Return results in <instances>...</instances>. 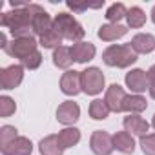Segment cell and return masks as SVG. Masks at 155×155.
<instances>
[{
	"label": "cell",
	"mask_w": 155,
	"mask_h": 155,
	"mask_svg": "<svg viewBox=\"0 0 155 155\" xmlns=\"http://www.w3.org/2000/svg\"><path fill=\"white\" fill-rule=\"evenodd\" d=\"M102 62L110 68H130L137 62V53L128 44H111L102 51Z\"/></svg>",
	"instance_id": "3957f363"
},
{
	"label": "cell",
	"mask_w": 155,
	"mask_h": 155,
	"mask_svg": "<svg viewBox=\"0 0 155 155\" xmlns=\"http://www.w3.org/2000/svg\"><path fill=\"white\" fill-rule=\"evenodd\" d=\"M38 49V42H37V38L31 35V37H18V38H13L9 44H8V48L4 49L9 57H13V58H18L20 62L26 58V57H29L31 53H35Z\"/></svg>",
	"instance_id": "5b68a950"
},
{
	"label": "cell",
	"mask_w": 155,
	"mask_h": 155,
	"mask_svg": "<svg viewBox=\"0 0 155 155\" xmlns=\"http://www.w3.org/2000/svg\"><path fill=\"white\" fill-rule=\"evenodd\" d=\"M8 35H6V31H2V33H0V48H2V49H6L8 48Z\"/></svg>",
	"instance_id": "1f68e13d"
},
{
	"label": "cell",
	"mask_w": 155,
	"mask_h": 155,
	"mask_svg": "<svg viewBox=\"0 0 155 155\" xmlns=\"http://www.w3.org/2000/svg\"><path fill=\"white\" fill-rule=\"evenodd\" d=\"M122 126H124V130H126L128 133H131L133 137H139V139H140V137L148 135L151 124H150L146 119H142L140 115H128V117H124Z\"/></svg>",
	"instance_id": "5bb4252c"
},
{
	"label": "cell",
	"mask_w": 155,
	"mask_h": 155,
	"mask_svg": "<svg viewBox=\"0 0 155 155\" xmlns=\"http://www.w3.org/2000/svg\"><path fill=\"white\" fill-rule=\"evenodd\" d=\"M150 124H151V128L155 130V115H153V119H151V122H150Z\"/></svg>",
	"instance_id": "d590c367"
},
{
	"label": "cell",
	"mask_w": 155,
	"mask_h": 155,
	"mask_svg": "<svg viewBox=\"0 0 155 155\" xmlns=\"http://www.w3.org/2000/svg\"><path fill=\"white\" fill-rule=\"evenodd\" d=\"M146 24V13L142 11V8L139 6H131L128 8V15H126V26L131 29H139Z\"/></svg>",
	"instance_id": "603a6c76"
},
{
	"label": "cell",
	"mask_w": 155,
	"mask_h": 155,
	"mask_svg": "<svg viewBox=\"0 0 155 155\" xmlns=\"http://www.w3.org/2000/svg\"><path fill=\"white\" fill-rule=\"evenodd\" d=\"M128 33V26H122V24H102L97 31V37L104 42H115L122 37H126Z\"/></svg>",
	"instance_id": "2e32d148"
},
{
	"label": "cell",
	"mask_w": 155,
	"mask_h": 155,
	"mask_svg": "<svg viewBox=\"0 0 155 155\" xmlns=\"http://www.w3.org/2000/svg\"><path fill=\"white\" fill-rule=\"evenodd\" d=\"M18 137V130L15 126H9V124H4L0 128V148L9 144L11 140H15Z\"/></svg>",
	"instance_id": "83f0119b"
},
{
	"label": "cell",
	"mask_w": 155,
	"mask_h": 155,
	"mask_svg": "<svg viewBox=\"0 0 155 155\" xmlns=\"http://www.w3.org/2000/svg\"><path fill=\"white\" fill-rule=\"evenodd\" d=\"M17 111V102L15 99H11L9 95H2L0 97V117L8 119Z\"/></svg>",
	"instance_id": "4316f807"
},
{
	"label": "cell",
	"mask_w": 155,
	"mask_h": 155,
	"mask_svg": "<svg viewBox=\"0 0 155 155\" xmlns=\"http://www.w3.org/2000/svg\"><path fill=\"white\" fill-rule=\"evenodd\" d=\"M66 6H68L73 13H84L86 9H99V8H102V6H104V0H102V2H97V4H88V2L79 4V2H71V0H68Z\"/></svg>",
	"instance_id": "f546056e"
},
{
	"label": "cell",
	"mask_w": 155,
	"mask_h": 155,
	"mask_svg": "<svg viewBox=\"0 0 155 155\" xmlns=\"http://www.w3.org/2000/svg\"><path fill=\"white\" fill-rule=\"evenodd\" d=\"M79 119H81V106L77 102H73V101H64L57 108V120L60 124H64L66 128L73 126Z\"/></svg>",
	"instance_id": "30bf717a"
},
{
	"label": "cell",
	"mask_w": 155,
	"mask_h": 155,
	"mask_svg": "<svg viewBox=\"0 0 155 155\" xmlns=\"http://www.w3.org/2000/svg\"><path fill=\"white\" fill-rule=\"evenodd\" d=\"M81 88L82 93L90 97H97L99 93H102V90H106V77L102 69L97 66H90L81 71Z\"/></svg>",
	"instance_id": "277c9868"
},
{
	"label": "cell",
	"mask_w": 155,
	"mask_h": 155,
	"mask_svg": "<svg viewBox=\"0 0 155 155\" xmlns=\"http://www.w3.org/2000/svg\"><path fill=\"white\" fill-rule=\"evenodd\" d=\"M113 148L119 150L120 153H133L135 151V137L131 133H128L126 130L117 131L113 135Z\"/></svg>",
	"instance_id": "d6986e66"
},
{
	"label": "cell",
	"mask_w": 155,
	"mask_h": 155,
	"mask_svg": "<svg viewBox=\"0 0 155 155\" xmlns=\"http://www.w3.org/2000/svg\"><path fill=\"white\" fill-rule=\"evenodd\" d=\"M57 139H58V144L62 146V150L73 148L81 142V130L75 128V126H68L57 133Z\"/></svg>",
	"instance_id": "ac0fdd59"
},
{
	"label": "cell",
	"mask_w": 155,
	"mask_h": 155,
	"mask_svg": "<svg viewBox=\"0 0 155 155\" xmlns=\"http://www.w3.org/2000/svg\"><path fill=\"white\" fill-rule=\"evenodd\" d=\"M0 26L8 29L13 38L18 37H31L33 35V11L31 6L26 2L22 8H11L0 17Z\"/></svg>",
	"instance_id": "6da1fadb"
},
{
	"label": "cell",
	"mask_w": 155,
	"mask_h": 155,
	"mask_svg": "<svg viewBox=\"0 0 155 155\" xmlns=\"http://www.w3.org/2000/svg\"><path fill=\"white\" fill-rule=\"evenodd\" d=\"M53 29L58 33V37L62 40H69V42H82L86 29L82 28V24L77 20L71 13H58L53 17Z\"/></svg>",
	"instance_id": "7a4b0ae2"
},
{
	"label": "cell",
	"mask_w": 155,
	"mask_h": 155,
	"mask_svg": "<svg viewBox=\"0 0 155 155\" xmlns=\"http://www.w3.org/2000/svg\"><path fill=\"white\" fill-rule=\"evenodd\" d=\"M148 81L150 82H155V64L148 69Z\"/></svg>",
	"instance_id": "d6a6232c"
},
{
	"label": "cell",
	"mask_w": 155,
	"mask_h": 155,
	"mask_svg": "<svg viewBox=\"0 0 155 155\" xmlns=\"http://www.w3.org/2000/svg\"><path fill=\"white\" fill-rule=\"evenodd\" d=\"M146 108H148L146 97L135 95V93L126 95V99H124V111H128L130 115H140Z\"/></svg>",
	"instance_id": "ffe728a7"
},
{
	"label": "cell",
	"mask_w": 155,
	"mask_h": 155,
	"mask_svg": "<svg viewBox=\"0 0 155 155\" xmlns=\"http://www.w3.org/2000/svg\"><path fill=\"white\" fill-rule=\"evenodd\" d=\"M150 17H151V22L155 24V6L151 8V13H150Z\"/></svg>",
	"instance_id": "e575fe53"
},
{
	"label": "cell",
	"mask_w": 155,
	"mask_h": 155,
	"mask_svg": "<svg viewBox=\"0 0 155 155\" xmlns=\"http://www.w3.org/2000/svg\"><path fill=\"white\" fill-rule=\"evenodd\" d=\"M139 146L144 155H155V133H148L139 139Z\"/></svg>",
	"instance_id": "f1b7e54d"
},
{
	"label": "cell",
	"mask_w": 155,
	"mask_h": 155,
	"mask_svg": "<svg viewBox=\"0 0 155 155\" xmlns=\"http://www.w3.org/2000/svg\"><path fill=\"white\" fill-rule=\"evenodd\" d=\"M38 153L40 155H62L64 150L58 144L57 135H46L44 139H40L38 142Z\"/></svg>",
	"instance_id": "44dd1931"
},
{
	"label": "cell",
	"mask_w": 155,
	"mask_h": 155,
	"mask_svg": "<svg viewBox=\"0 0 155 155\" xmlns=\"http://www.w3.org/2000/svg\"><path fill=\"white\" fill-rule=\"evenodd\" d=\"M126 15H128V8L122 2H115V4H111L106 9V15L104 17H106V20L110 24H120V20L126 18Z\"/></svg>",
	"instance_id": "d4e9b609"
},
{
	"label": "cell",
	"mask_w": 155,
	"mask_h": 155,
	"mask_svg": "<svg viewBox=\"0 0 155 155\" xmlns=\"http://www.w3.org/2000/svg\"><path fill=\"white\" fill-rule=\"evenodd\" d=\"M148 91H150V97H151V99H155V82H150Z\"/></svg>",
	"instance_id": "836d02e7"
},
{
	"label": "cell",
	"mask_w": 155,
	"mask_h": 155,
	"mask_svg": "<svg viewBox=\"0 0 155 155\" xmlns=\"http://www.w3.org/2000/svg\"><path fill=\"white\" fill-rule=\"evenodd\" d=\"M88 111H90V117L93 120H106L110 117V113H111L110 108H108V104L104 102V99H93L90 102Z\"/></svg>",
	"instance_id": "cb8c5ba5"
},
{
	"label": "cell",
	"mask_w": 155,
	"mask_h": 155,
	"mask_svg": "<svg viewBox=\"0 0 155 155\" xmlns=\"http://www.w3.org/2000/svg\"><path fill=\"white\" fill-rule=\"evenodd\" d=\"M126 91L120 84H111L106 88V95H104V102L108 104L110 111L120 113L124 111V99H126Z\"/></svg>",
	"instance_id": "7c38bea8"
},
{
	"label": "cell",
	"mask_w": 155,
	"mask_h": 155,
	"mask_svg": "<svg viewBox=\"0 0 155 155\" xmlns=\"http://www.w3.org/2000/svg\"><path fill=\"white\" fill-rule=\"evenodd\" d=\"M124 82H126V88L135 93V95H142L148 88H150V81H148V71L144 69H130L124 77Z\"/></svg>",
	"instance_id": "9c48e42d"
},
{
	"label": "cell",
	"mask_w": 155,
	"mask_h": 155,
	"mask_svg": "<svg viewBox=\"0 0 155 155\" xmlns=\"http://www.w3.org/2000/svg\"><path fill=\"white\" fill-rule=\"evenodd\" d=\"M20 64H22L26 69H38V68H40V64H42V53L37 49L35 53H31L29 57H26Z\"/></svg>",
	"instance_id": "4dcf8cb0"
},
{
	"label": "cell",
	"mask_w": 155,
	"mask_h": 155,
	"mask_svg": "<svg viewBox=\"0 0 155 155\" xmlns=\"http://www.w3.org/2000/svg\"><path fill=\"white\" fill-rule=\"evenodd\" d=\"M73 57H71V48L68 46H60L57 49H53V64L58 68V69H69L71 64H73Z\"/></svg>",
	"instance_id": "7402d4cb"
},
{
	"label": "cell",
	"mask_w": 155,
	"mask_h": 155,
	"mask_svg": "<svg viewBox=\"0 0 155 155\" xmlns=\"http://www.w3.org/2000/svg\"><path fill=\"white\" fill-rule=\"evenodd\" d=\"M90 150L95 155H111L113 153V135L104 130H95L90 137Z\"/></svg>",
	"instance_id": "ba28073f"
},
{
	"label": "cell",
	"mask_w": 155,
	"mask_h": 155,
	"mask_svg": "<svg viewBox=\"0 0 155 155\" xmlns=\"http://www.w3.org/2000/svg\"><path fill=\"white\" fill-rule=\"evenodd\" d=\"M130 46L133 48V51L137 55H148V53L155 51V37L151 33H137L131 38Z\"/></svg>",
	"instance_id": "e0dca14e"
},
{
	"label": "cell",
	"mask_w": 155,
	"mask_h": 155,
	"mask_svg": "<svg viewBox=\"0 0 155 155\" xmlns=\"http://www.w3.org/2000/svg\"><path fill=\"white\" fill-rule=\"evenodd\" d=\"M38 46H42L44 49H57V48L62 46V38L58 37V33H57L55 29H51V31H48L44 37L38 38Z\"/></svg>",
	"instance_id": "484cf974"
},
{
	"label": "cell",
	"mask_w": 155,
	"mask_h": 155,
	"mask_svg": "<svg viewBox=\"0 0 155 155\" xmlns=\"http://www.w3.org/2000/svg\"><path fill=\"white\" fill-rule=\"evenodd\" d=\"M29 6L33 11V35H37L40 38L48 31L53 29V18L42 6H38V4H29Z\"/></svg>",
	"instance_id": "52a82bcc"
},
{
	"label": "cell",
	"mask_w": 155,
	"mask_h": 155,
	"mask_svg": "<svg viewBox=\"0 0 155 155\" xmlns=\"http://www.w3.org/2000/svg\"><path fill=\"white\" fill-rule=\"evenodd\" d=\"M97 55V48L95 44L91 42H75L71 44V57L75 62H79V64H88L90 60H93Z\"/></svg>",
	"instance_id": "4fadbf2b"
},
{
	"label": "cell",
	"mask_w": 155,
	"mask_h": 155,
	"mask_svg": "<svg viewBox=\"0 0 155 155\" xmlns=\"http://www.w3.org/2000/svg\"><path fill=\"white\" fill-rule=\"evenodd\" d=\"M60 91L68 97H75L82 91L81 88V71L68 69L60 77Z\"/></svg>",
	"instance_id": "8fae6325"
},
{
	"label": "cell",
	"mask_w": 155,
	"mask_h": 155,
	"mask_svg": "<svg viewBox=\"0 0 155 155\" xmlns=\"http://www.w3.org/2000/svg\"><path fill=\"white\" fill-rule=\"evenodd\" d=\"M24 69L26 68L22 64H11L8 68H2L0 69V88L4 91L18 88L24 81Z\"/></svg>",
	"instance_id": "8992f818"
},
{
	"label": "cell",
	"mask_w": 155,
	"mask_h": 155,
	"mask_svg": "<svg viewBox=\"0 0 155 155\" xmlns=\"http://www.w3.org/2000/svg\"><path fill=\"white\" fill-rule=\"evenodd\" d=\"M2 155H31L33 153V142L28 137L18 135L15 140H11L9 144L0 148Z\"/></svg>",
	"instance_id": "9a60e30c"
}]
</instances>
